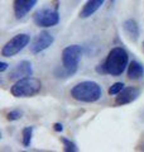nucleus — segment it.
I'll return each mask as SVG.
<instances>
[{
    "mask_svg": "<svg viewBox=\"0 0 144 152\" xmlns=\"http://www.w3.org/2000/svg\"><path fill=\"white\" fill-rule=\"evenodd\" d=\"M129 55L123 47H114L109 52L104 64L96 66V72L100 75L119 76L128 69Z\"/></svg>",
    "mask_w": 144,
    "mask_h": 152,
    "instance_id": "nucleus-1",
    "label": "nucleus"
},
{
    "mask_svg": "<svg viewBox=\"0 0 144 152\" xmlns=\"http://www.w3.org/2000/svg\"><path fill=\"white\" fill-rule=\"evenodd\" d=\"M82 57V47L79 45L67 46L62 51V67L56 70L57 77H70L79 69L80 60Z\"/></svg>",
    "mask_w": 144,
    "mask_h": 152,
    "instance_id": "nucleus-2",
    "label": "nucleus"
},
{
    "mask_svg": "<svg viewBox=\"0 0 144 152\" xmlns=\"http://www.w3.org/2000/svg\"><path fill=\"white\" fill-rule=\"evenodd\" d=\"M70 94L77 102L95 103L103 96V89L95 81H81L71 89Z\"/></svg>",
    "mask_w": 144,
    "mask_h": 152,
    "instance_id": "nucleus-3",
    "label": "nucleus"
},
{
    "mask_svg": "<svg viewBox=\"0 0 144 152\" xmlns=\"http://www.w3.org/2000/svg\"><path fill=\"white\" fill-rule=\"evenodd\" d=\"M42 89V83L36 77L28 76L20 80H17L10 88V93L15 98H31L34 96Z\"/></svg>",
    "mask_w": 144,
    "mask_h": 152,
    "instance_id": "nucleus-4",
    "label": "nucleus"
},
{
    "mask_svg": "<svg viewBox=\"0 0 144 152\" xmlns=\"http://www.w3.org/2000/svg\"><path fill=\"white\" fill-rule=\"evenodd\" d=\"M31 42V36L27 33H19V34L14 36L10 38L1 48V56L3 57H13L17 53H19L22 50L29 45Z\"/></svg>",
    "mask_w": 144,
    "mask_h": 152,
    "instance_id": "nucleus-5",
    "label": "nucleus"
},
{
    "mask_svg": "<svg viewBox=\"0 0 144 152\" xmlns=\"http://www.w3.org/2000/svg\"><path fill=\"white\" fill-rule=\"evenodd\" d=\"M33 20H34L36 26L42 28H51L55 27L60 23V14L58 9H51V8H43L39 9L36 14L33 15Z\"/></svg>",
    "mask_w": 144,
    "mask_h": 152,
    "instance_id": "nucleus-6",
    "label": "nucleus"
},
{
    "mask_svg": "<svg viewBox=\"0 0 144 152\" xmlns=\"http://www.w3.org/2000/svg\"><path fill=\"white\" fill-rule=\"evenodd\" d=\"M53 42H55V38L49 32L42 31L34 37V39L31 43V52L33 55H38L41 52L46 51L47 48H49L53 45Z\"/></svg>",
    "mask_w": 144,
    "mask_h": 152,
    "instance_id": "nucleus-7",
    "label": "nucleus"
},
{
    "mask_svg": "<svg viewBox=\"0 0 144 152\" xmlns=\"http://www.w3.org/2000/svg\"><path fill=\"white\" fill-rule=\"evenodd\" d=\"M33 75V67H32V64L29 61L24 60L20 61L15 67H14L10 74H9V80H20L23 77H28V76H32Z\"/></svg>",
    "mask_w": 144,
    "mask_h": 152,
    "instance_id": "nucleus-8",
    "label": "nucleus"
},
{
    "mask_svg": "<svg viewBox=\"0 0 144 152\" xmlns=\"http://www.w3.org/2000/svg\"><path fill=\"white\" fill-rule=\"evenodd\" d=\"M140 95V90L137 88H124L118 94L116 99H115V104L116 105H127L133 102H135Z\"/></svg>",
    "mask_w": 144,
    "mask_h": 152,
    "instance_id": "nucleus-9",
    "label": "nucleus"
},
{
    "mask_svg": "<svg viewBox=\"0 0 144 152\" xmlns=\"http://www.w3.org/2000/svg\"><path fill=\"white\" fill-rule=\"evenodd\" d=\"M38 0H14V15L17 19H22L29 13Z\"/></svg>",
    "mask_w": 144,
    "mask_h": 152,
    "instance_id": "nucleus-10",
    "label": "nucleus"
},
{
    "mask_svg": "<svg viewBox=\"0 0 144 152\" xmlns=\"http://www.w3.org/2000/svg\"><path fill=\"white\" fill-rule=\"evenodd\" d=\"M104 3H105V0H87V1L85 3V5L82 7V9L80 10V17L81 18H90L103 7Z\"/></svg>",
    "mask_w": 144,
    "mask_h": 152,
    "instance_id": "nucleus-11",
    "label": "nucleus"
},
{
    "mask_svg": "<svg viewBox=\"0 0 144 152\" xmlns=\"http://www.w3.org/2000/svg\"><path fill=\"white\" fill-rule=\"evenodd\" d=\"M123 29L124 33L127 34L129 39H132L133 42H135L139 36H140V29H139V24L134 20V19H127L123 23Z\"/></svg>",
    "mask_w": 144,
    "mask_h": 152,
    "instance_id": "nucleus-12",
    "label": "nucleus"
},
{
    "mask_svg": "<svg viewBox=\"0 0 144 152\" xmlns=\"http://www.w3.org/2000/svg\"><path fill=\"white\" fill-rule=\"evenodd\" d=\"M144 76V66L138 61H132L128 65V77L130 80H139Z\"/></svg>",
    "mask_w": 144,
    "mask_h": 152,
    "instance_id": "nucleus-13",
    "label": "nucleus"
},
{
    "mask_svg": "<svg viewBox=\"0 0 144 152\" xmlns=\"http://www.w3.org/2000/svg\"><path fill=\"white\" fill-rule=\"evenodd\" d=\"M32 136H33V127H25L24 129L22 131V142H23V146H31V142H32Z\"/></svg>",
    "mask_w": 144,
    "mask_h": 152,
    "instance_id": "nucleus-14",
    "label": "nucleus"
},
{
    "mask_svg": "<svg viewBox=\"0 0 144 152\" xmlns=\"http://www.w3.org/2000/svg\"><path fill=\"white\" fill-rule=\"evenodd\" d=\"M60 141H61V143L63 145V150L66 152H77L79 151L77 146H76L71 140L66 138V137H60Z\"/></svg>",
    "mask_w": 144,
    "mask_h": 152,
    "instance_id": "nucleus-15",
    "label": "nucleus"
},
{
    "mask_svg": "<svg viewBox=\"0 0 144 152\" xmlns=\"http://www.w3.org/2000/svg\"><path fill=\"white\" fill-rule=\"evenodd\" d=\"M124 86H125V85H124L123 83H115L109 88L108 93H109V95H118L124 89Z\"/></svg>",
    "mask_w": 144,
    "mask_h": 152,
    "instance_id": "nucleus-16",
    "label": "nucleus"
},
{
    "mask_svg": "<svg viewBox=\"0 0 144 152\" xmlns=\"http://www.w3.org/2000/svg\"><path fill=\"white\" fill-rule=\"evenodd\" d=\"M22 115H23V114H22L20 110H18V109H14V110L9 112V113L7 114V119H8L9 122H14V121L20 119Z\"/></svg>",
    "mask_w": 144,
    "mask_h": 152,
    "instance_id": "nucleus-17",
    "label": "nucleus"
},
{
    "mask_svg": "<svg viewBox=\"0 0 144 152\" xmlns=\"http://www.w3.org/2000/svg\"><path fill=\"white\" fill-rule=\"evenodd\" d=\"M8 67H9V65L7 62H4V61L0 62V72H5V71L8 70Z\"/></svg>",
    "mask_w": 144,
    "mask_h": 152,
    "instance_id": "nucleus-18",
    "label": "nucleus"
},
{
    "mask_svg": "<svg viewBox=\"0 0 144 152\" xmlns=\"http://www.w3.org/2000/svg\"><path fill=\"white\" fill-rule=\"evenodd\" d=\"M53 128H55V131H56V132H62V131H63V126H62L61 123H55V124H53Z\"/></svg>",
    "mask_w": 144,
    "mask_h": 152,
    "instance_id": "nucleus-19",
    "label": "nucleus"
},
{
    "mask_svg": "<svg viewBox=\"0 0 144 152\" xmlns=\"http://www.w3.org/2000/svg\"><path fill=\"white\" fill-rule=\"evenodd\" d=\"M142 47H143V51H144V41H143V45H142Z\"/></svg>",
    "mask_w": 144,
    "mask_h": 152,
    "instance_id": "nucleus-20",
    "label": "nucleus"
}]
</instances>
